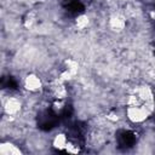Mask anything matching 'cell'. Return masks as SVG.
I'll return each instance as SVG.
<instances>
[{
    "label": "cell",
    "mask_w": 155,
    "mask_h": 155,
    "mask_svg": "<svg viewBox=\"0 0 155 155\" xmlns=\"http://www.w3.org/2000/svg\"><path fill=\"white\" fill-rule=\"evenodd\" d=\"M153 111L154 110L145 104L128 105L125 109V117L132 125H142L150 117Z\"/></svg>",
    "instance_id": "6da1fadb"
},
{
    "label": "cell",
    "mask_w": 155,
    "mask_h": 155,
    "mask_svg": "<svg viewBox=\"0 0 155 155\" xmlns=\"http://www.w3.org/2000/svg\"><path fill=\"white\" fill-rule=\"evenodd\" d=\"M23 109V102L17 96H8L2 101V110L6 116L16 117Z\"/></svg>",
    "instance_id": "7a4b0ae2"
},
{
    "label": "cell",
    "mask_w": 155,
    "mask_h": 155,
    "mask_svg": "<svg viewBox=\"0 0 155 155\" xmlns=\"http://www.w3.org/2000/svg\"><path fill=\"white\" fill-rule=\"evenodd\" d=\"M23 87L27 92L29 93H39L45 90V84L42 79L35 74V73H29L23 78Z\"/></svg>",
    "instance_id": "3957f363"
},
{
    "label": "cell",
    "mask_w": 155,
    "mask_h": 155,
    "mask_svg": "<svg viewBox=\"0 0 155 155\" xmlns=\"http://www.w3.org/2000/svg\"><path fill=\"white\" fill-rule=\"evenodd\" d=\"M133 93L137 94V97L142 101L143 104H149V103H155V93L153 87H150L147 84H142V85H137L133 90Z\"/></svg>",
    "instance_id": "277c9868"
},
{
    "label": "cell",
    "mask_w": 155,
    "mask_h": 155,
    "mask_svg": "<svg viewBox=\"0 0 155 155\" xmlns=\"http://www.w3.org/2000/svg\"><path fill=\"white\" fill-rule=\"evenodd\" d=\"M126 25H127L126 17L121 12H114L108 18V27L111 31L122 33L126 29Z\"/></svg>",
    "instance_id": "5b68a950"
},
{
    "label": "cell",
    "mask_w": 155,
    "mask_h": 155,
    "mask_svg": "<svg viewBox=\"0 0 155 155\" xmlns=\"http://www.w3.org/2000/svg\"><path fill=\"white\" fill-rule=\"evenodd\" d=\"M22 153H23L22 149L17 144H15L10 140L1 142V144H0V154L1 155H19Z\"/></svg>",
    "instance_id": "8992f818"
},
{
    "label": "cell",
    "mask_w": 155,
    "mask_h": 155,
    "mask_svg": "<svg viewBox=\"0 0 155 155\" xmlns=\"http://www.w3.org/2000/svg\"><path fill=\"white\" fill-rule=\"evenodd\" d=\"M69 139H70V137L67 133L59 132V133H57V134L53 136V138H52V147L56 150H58V151H64V149H65Z\"/></svg>",
    "instance_id": "52a82bcc"
},
{
    "label": "cell",
    "mask_w": 155,
    "mask_h": 155,
    "mask_svg": "<svg viewBox=\"0 0 155 155\" xmlns=\"http://www.w3.org/2000/svg\"><path fill=\"white\" fill-rule=\"evenodd\" d=\"M90 24H91V19H90L88 15H86V13H80L74 19V25L80 31L86 30L90 27Z\"/></svg>",
    "instance_id": "ba28073f"
},
{
    "label": "cell",
    "mask_w": 155,
    "mask_h": 155,
    "mask_svg": "<svg viewBox=\"0 0 155 155\" xmlns=\"http://www.w3.org/2000/svg\"><path fill=\"white\" fill-rule=\"evenodd\" d=\"M62 69L69 71L73 76H76L78 73H79V69H80V64H79V62H78L76 59H74V58H65V59L63 61V68H62Z\"/></svg>",
    "instance_id": "9c48e42d"
},
{
    "label": "cell",
    "mask_w": 155,
    "mask_h": 155,
    "mask_svg": "<svg viewBox=\"0 0 155 155\" xmlns=\"http://www.w3.org/2000/svg\"><path fill=\"white\" fill-rule=\"evenodd\" d=\"M50 109H51V113L54 115V116H58L61 114H63L67 109V103H65V99H52L51 101V104H50Z\"/></svg>",
    "instance_id": "30bf717a"
},
{
    "label": "cell",
    "mask_w": 155,
    "mask_h": 155,
    "mask_svg": "<svg viewBox=\"0 0 155 155\" xmlns=\"http://www.w3.org/2000/svg\"><path fill=\"white\" fill-rule=\"evenodd\" d=\"M36 13L34 12V11H29L27 15H25V17H24V19H23V25L27 28V29H30V28H33L35 24H36Z\"/></svg>",
    "instance_id": "8fae6325"
},
{
    "label": "cell",
    "mask_w": 155,
    "mask_h": 155,
    "mask_svg": "<svg viewBox=\"0 0 155 155\" xmlns=\"http://www.w3.org/2000/svg\"><path fill=\"white\" fill-rule=\"evenodd\" d=\"M81 147H82V145H80V144L78 143V140H75V139H69V142H68V144H67L64 151H65V153H69V154H78V153L81 151Z\"/></svg>",
    "instance_id": "7c38bea8"
}]
</instances>
